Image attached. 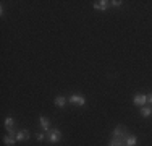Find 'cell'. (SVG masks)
Here are the masks:
<instances>
[{"instance_id": "13", "label": "cell", "mask_w": 152, "mask_h": 146, "mask_svg": "<svg viewBox=\"0 0 152 146\" xmlns=\"http://www.w3.org/2000/svg\"><path fill=\"white\" fill-rule=\"evenodd\" d=\"M36 138H37V141H44L47 138V135H44L42 131H37V133H36Z\"/></svg>"}, {"instance_id": "2", "label": "cell", "mask_w": 152, "mask_h": 146, "mask_svg": "<svg viewBox=\"0 0 152 146\" xmlns=\"http://www.w3.org/2000/svg\"><path fill=\"white\" fill-rule=\"evenodd\" d=\"M61 138H63V135H61V131L58 128H50L49 131H47V141L52 143V145L61 141Z\"/></svg>"}, {"instance_id": "7", "label": "cell", "mask_w": 152, "mask_h": 146, "mask_svg": "<svg viewBox=\"0 0 152 146\" xmlns=\"http://www.w3.org/2000/svg\"><path fill=\"white\" fill-rule=\"evenodd\" d=\"M39 123H41L42 130H44L45 133H47V131H49L50 128H52V127H50V120L47 119L45 115H41V117H39Z\"/></svg>"}, {"instance_id": "6", "label": "cell", "mask_w": 152, "mask_h": 146, "mask_svg": "<svg viewBox=\"0 0 152 146\" xmlns=\"http://www.w3.org/2000/svg\"><path fill=\"white\" fill-rule=\"evenodd\" d=\"M108 5H110V2H107V0H100V2H94L92 7L96 10H100V12H105L108 8Z\"/></svg>"}, {"instance_id": "4", "label": "cell", "mask_w": 152, "mask_h": 146, "mask_svg": "<svg viewBox=\"0 0 152 146\" xmlns=\"http://www.w3.org/2000/svg\"><path fill=\"white\" fill-rule=\"evenodd\" d=\"M133 104L136 105V107H144V105L147 104V94H141L137 93L134 97H133Z\"/></svg>"}, {"instance_id": "14", "label": "cell", "mask_w": 152, "mask_h": 146, "mask_svg": "<svg viewBox=\"0 0 152 146\" xmlns=\"http://www.w3.org/2000/svg\"><path fill=\"white\" fill-rule=\"evenodd\" d=\"M110 5H112V7H121V5H123V2H121V0H112Z\"/></svg>"}, {"instance_id": "11", "label": "cell", "mask_w": 152, "mask_h": 146, "mask_svg": "<svg viewBox=\"0 0 152 146\" xmlns=\"http://www.w3.org/2000/svg\"><path fill=\"white\" fill-rule=\"evenodd\" d=\"M3 125H5L7 130H8V128H13V127H15V119L8 115V117L5 119V122H3Z\"/></svg>"}, {"instance_id": "10", "label": "cell", "mask_w": 152, "mask_h": 146, "mask_svg": "<svg viewBox=\"0 0 152 146\" xmlns=\"http://www.w3.org/2000/svg\"><path fill=\"white\" fill-rule=\"evenodd\" d=\"M139 112H141V115L146 119V117H151L152 115V105L149 107V105H144V107H139Z\"/></svg>"}, {"instance_id": "8", "label": "cell", "mask_w": 152, "mask_h": 146, "mask_svg": "<svg viewBox=\"0 0 152 146\" xmlns=\"http://www.w3.org/2000/svg\"><path fill=\"white\" fill-rule=\"evenodd\" d=\"M66 101H68V99H66V97H65V96H57L55 99H53V104H55L57 107L63 109L65 105H66Z\"/></svg>"}, {"instance_id": "1", "label": "cell", "mask_w": 152, "mask_h": 146, "mask_svg": "<svg viewBox=\"0 0 152 146\" xmlns=\"http://www.w3.org/2000/svg\"><path fill=\"white\" fill-rule=\"evenodd\" d=\"M129 131L125 125H117L112 133V140L108 146H126V138H128Z\"/></svg>"}, {"instance_id": "5", "label": "cell", "mask_w": 152, "mask_h": 146, "mask_svg": "<svg viewBox=\"0 0 152 146\" xmlns=\"http://www.w3.org/2000/svg\"><path fill=\"white\" fill-rule=\"evenodd\" d=\"M29 138H31V133H29V130H28V128L18 130V133H16V141H26V140H29Z\"/></svg>"}, {"instance_id": "15", "label": "cell", "mask_w": 152, "mask_h": 146, "mask_svg": "<svg viewBox=\"0 0 152 146\" xmlns=\"http://www.w3.org/2000/svg\"><path fill=\"white\" fill-rule=\"evenodd\" d=\"M147 102H149V104L152 105V93H151V94H147Z\"/></svg>"}, {"instance_id": "12", "label": "cell", "mask_w": 152, "mask_h": 146, "mask_svg": "<svg viewBox=\"0 0 152 146\" xmlns=\"http://www.w3.org/2000/svg\"><path fill=\"white\" fill-rule=\"evenodd\" d=\"M136 143H137V136L128 135V138H126V146H136Z\"/></svg>"}, {"instance_id": "3", "label": "cell", "mask_w": 152, "mask_h": 146, "mask_svg": "<svg viewBox=\"0 0 152 146\" xmlns=\"http://www.w3.org/2000/svg\"><path fill=\"white\" fill-rule=\"evenodd\" d=\"M68 102L73 105H79V107H83V105L86 104V97L81 96V94H71L70 97H68Z\"/></svg>"}, {"instance_id": "9", "label": "cell", "mask_w": 152, "mask_h": 146, "mask_svg": "<svg viewBox=\"0 0 152 146\" xmlns=\"http://www.w3.org/2000/svg\"><path fill=\"white\" fill-rule=\"evenodd\" d=\"M2 141H3V145H5V146H15V143H16V138L10 136V135H5V136L2 138Z\"/></svg>"}]
</instances>
